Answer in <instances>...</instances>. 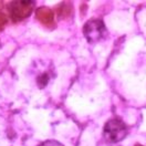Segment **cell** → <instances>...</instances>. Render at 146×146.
<instances>
[{"label":"cell","mask_w":146,"mask_h":146,"mask_svg":"<svg viewBox=\"0 0 146 146\" xmlns=\"http://www.w3.org/2000/svg\"><path fill=\"white\" fill-rule=\"evenodd\" d=\"M36 16H38V18L40 19L42 22H44V23L52 21V19H53L52 11H51V10H49L48 8H42V9H39L38 13H36Z\"/></svg>","instance_id":"obj_4"},{"label":"cell","mask_w":146,"mask_h":146,"mask_svg":"<svg viewBox=\"0 0 146 146\" xmlns=\"http://www.w3.org/2000/svg\"><path fill=\"white\" fill-rule=\"evenodd\" d=\"M127 134V127L124 122H122L119 119H112L109 122H106L103 135L106 141L111 143H117L122 141Z\"/></svg>","instance_id":"obj_1"},{"label":"cell","mask_w":146,"mask_h":146,"mask_svg":"<svg viewBox=\"0 0 146 146\" xmlns=\"http://www.w3.org/2000/svg\"><path fill=\"white\" fill-rule=\"evenodd\" d=\"M33 6V1H12L10 3V15L15 21H20L31 13Z\"/></svg>","instance_id":"obj_3"},{"label":"cell","mask_w":146,"mask_h":146,"mask_svg":"<svg viewBox=\"0 0 146 146\" xmlns=\"http://www.w3.org/2000/svg\"><path fill=\"white\" fill-rule=\"evenodd\" d=\"M38 85H39V88H44L46 84H48V82H49V75L46 74V73H43L42 75H40L39 78H38Z\"/></svg>","instance_id":"obj_5"},{"label":"cell","mask_w":146,"mask_h":146,"mask_svg":"<svg viewBox=\"0 0 146 146\" xmlns=\"http://www.w3.org/2000/svg\"><path fill=\"white\" fill-rule=\"evenodd\" d=\"M105 25L101 19H90L83 27V33L89 42H98L105 36Z\"/></svg>","instance_id":"obj_2"},{"label":"cell","mask_w":146,"mask_h":146,"mask_svg":"<svg viewBox=\"0 0 146 146\" xmlns=\"http://www.w3.org/2000/svg\"><path fill=\"white\" fill-rule=\"evenodd\" d=\"M135 146H143V145H139V144H136Z\"/></svg>","instance_id":"obj_7"},{"label":"cell","mask_w":146,"mask_h":146,"mask_svg":"<svg viewBox=\"0 0 146 146\" xmlns=\"http://www.w3.org/2000/svg\"><path fill=\"white\" fill-rule=\"evenodd\" d=\"M39 146H63V144H61L60 142L54 141V139H49V141H46V142L41 143Z\"/></svg>","instance_id":"obj_6"}]
</instances>
